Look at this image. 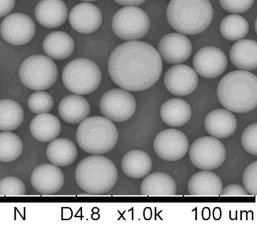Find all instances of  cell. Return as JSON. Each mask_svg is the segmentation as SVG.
<instances>
[{
    "instance_id": "cell-1",
    "label": "cell",
    "mask_w": 257,
    "mask_h": 234,
    "mask_svg": "<svg viewBox=\"0 0 257 234\" xmlns=\"http://www.w3.org/2000/svg\"><path fill=\"white\" fill-rule=\"evenodd\" d=\"M160 55L150 44L130 41L115 49L108 61V72L119 87L131 91L147 90L160 78Z\"/></svg>"
},
{
    "instance_id": "cell-2",
    "label": "cell",
    "mask_w": 257,
    "mask_h": 234,
    "mask_svg": "<svg viewBox=\"0 0 257 234\" xmlns=\"http://www.w3.org/2000/svg\"><path fill=\"white\" fill-rule=\"evenodd\" d=\"M221 104L235 113H245L257 105L256 77L246 71H235L224 76L217 88Z\"/></svg>"
},
{
    "instance_id": "cell-3",
    "label": "cell",
    "mask_w": 257,
    "mask_h": 234,
    "mask_svg": "<svg viewBox=\"0 0 257 234\" xmlns=\"http://www.w3.org/2000/svg\"><path fill=\"white\" fill-rule=\"evenodd\" d=\"M167 14L168 22L174 30L193 35L208 28L214 12L208 0H171Z\"/></svg>"
},
{
    "instance_id": "cell-4",
    "label": "cell",
    "mask_w": 257,
    "mask_h": 234,
    "mask_svg": "<svg viewBox=\"0 0 257 234\" xmlns=\"http://www.w3.org/2000/svg\"><path fill=\"white\" fill-rule=\"evenodd\" d=\"M75 178L82 191L91 194H102L110 191L116 183L117 168L106 157L90 156L77 166Z\"/></svg>"
},
{
    "instance_id": "cell-5",
    "label": "cell",
    "mask_w": 257,
    "mask_h": 234,
    "mask_svg": "<svg viewBox=\"0 0 257 234\" xmlns=\"http://www.w3.org/2000/svg\"><path fill=\"white\" fill-rule=\"evenodd\" d=\"M79 147L87 153L101 155L110 152L117 143L116 126L108 118L92 117L82 121L76 130Z\"/></svg>"
},
{
    "instance_id": "cell-6",
    "label": "cell",
    "mask_w": 257,
    "mask_h": 234,
    "mask_svg": "<svg viewBox=\"0 0 257 234\" xmlns=\"http://www.w3.org/2000/svg\"><path fill=\"white\" fill-rule=\"evenodd\" d=\"M62 78L68 90L78 95H87L99 87L102 75L99 67L93 61L77 59L64 68Z\"/></svg>"
},
{
    "instance_id": "cell-7",
    "label": "cell",
    "mask_w": 257,
    "mask_h": 234,
    "mask_svg": "<svg viewBox=\"0 0 257 234\" xmlns=\"http://www.w3.org/2000/svg\"><path fill=\"white\" fill-rule=\"evenodd\" d=\"M19 73L23 84L36 91L51 87L58 78L57 65L51 59L43 55L26 59L21 65Z\"/></svg>"
},
{
    "instance_id": "cell-8",
    "label": "cell",
    "mask_w": 257,
    "mask_h": 234,
    "mask_svg": "<svg viewBox=\"0 0 257 234\" xmlns=\"http://www.w3.org/2000/svg\"><path fill=\"white\" fill-rule=\"evenodd\" d=\"M112 28L115 34L123 40L141 39L149 31V18L140 8L125 7L114 15Z\"/></svg>"
},
{
    "instance_id": "cell-9",
    "label": "cell",
    "mask_w": 257,
    "mask_h": 234,
    "mask_svg": "<svg viewBox=\"0 0 257 234\" xmlns=\"http://www.w3.org/2000/svg\"><path fill=\"white\" fill-rule=\"evenodd\" d=\"M190 158L193 164L200 169L214 170L223 164L225 160V148L216 138L201 137L192 144Z\"/></svg>"
},
{
    "instance_id": "cell-10",
    "label": "cell",
    "mask_w": 257,
    "mask_h": 234,
    "mask_svg": "<svg viewBox=\"0 0 257 234\" xmlns=\"http://www.w3.org/2000/svg\"><path fill=\"white\" fill-rule=\"evenodd\" d=\"M136 109L137 103L134 96L120 89L107 91L100 99V112L115 122L130 119L135 114Z\"/></svg>"
},
{
    "instance_id": "cell-11",
    "label": "cell",
    "mask_w": 257,
    "mask_h": 234,
    "mask_svg": "<svg viewBox=\"0 0 257 234\" xmlns=\"http://www.w3.org/2000/svg\"><path fill=\"white\" fill-rule=\"evenodd\" d=\"M154 149L162 159L176 161L184 157L189 149L187 136L179 130L168 129L156 136Z\"/></svg>"
},
{
    "instance_id": "cell-12",
    "label": "cell",
    "mask_w": 257,
    "mask_h": 234,
    "mask_svg": "<svg viewBox=\"0 0 257 234\" xmlns=\"http://www.w3.org/2000/svg\"><path fill=\"white\" fill-rule=\"evenodd\" d=\"M1 34L7 43L14 46H23L30 42L35 34V24L25 14L10 15L3 21Z\"/></svg>"
},
{
    "instance_id": "cell-13",
    "label": "cell",
    "mask_w": 257,
    "mask_h": 234,
    "mask_svg": "<svg viewBox=\"0 0 257 234\" xmlns=\"http://www.w3.org/2000/svg\"><path fill=\"white\" fill-rule=\"evenodd\" d=\"M227 58L219 49L206 47L196 53L193 65L198 74L203 78L212 79L222 75L226 70Z\"/></svg>"
},
{
    "instance_id": "cell-14",
    "label": "cell",
    "mask_w": 257,
    "mask_h": 234,
    "mask_svg": "<svg viewBox=\"0 0 257 234\" xmlns=\"http://www.w3.org/2000/svg\"><path fill=\"white\" fill-rule=\"evenodd\" d=\"M164 84L171 94L187 96L196 90L198 77L196 72L188 65H174L165 73Z\"/></svg>"
},
{
    "instance_id": "cell-15",
    "label": "cell",
    "mask_w": 257,
    "mask_h": 234,
    "mask_svg": "<svg viewBox=\"0 0 257 234\" xmlns=\"http://www.w3.org/2000/svg\"><path fill=\"white\" fill-rule=\"evenodd\" d=\"M158 50L159 55L167 63L180 64L190 57L192 44L184 35L173 33L162 38Z\"/></svg>"
},
{
    "instance_id": "cell-16",
    "label": "cell",
    "mask_w": 257,
    "mask_h": 234,
    "mask_svg": "<svg viewBox=\"0 0 257 234\" xmlns=\"http://www.w3.org/2000/svg\"><path fill=\"white\" fill-rule=\"evenodd\" d=\"M64 177L57 165L45 164L38 166L31 175L32 186L44 195L57 193L63 187Z\"/></svg>"
},
{
    "instance_id": "cell-17",
    "label": "cell",
    "mask_w": 257,
    "mask_h": 234,
    "mask_svg": "<svg viewBox=\"0 0 257 234\" xmlns=\"http://www.w3.org/2000/svg\"><path fill=\"white\" fill-rule=\"evenodd\" d=\"M102 14L96 6L84 3L76 5L71 11L69 23L76 31L81 34H90L101 25Z\"/></svg>"
},
{
    "instance_id": "cell-18",
    "label": "cell",
    "mask_w": 257,
    "mask_h": 234,
    "mask_svg": "<svg viewBox=\"0 0 257 234\" xmlns=\"http://www.w3.org/2000/svg\"><path fill=\"white\" fill-rule=\"evenodd\" d=\"M68 10L62 0H41L35 9L38 22L47 28L63 25L67 18Z\"/></svg>"
},
{
    "instance_id": "cell-19",
    "label": "cell",
    "mask_w": 257,
    "mask_h": 234,
    "mask_svg": "<svg viewBox=\"0 0 257 234\" xmlns=\"http://www.w3.org/2000/svg\"><path fill=\"white\" fill-rule=\"evenodd\" d=\"M237 120L232 113L223 109L212 111L206 116L205 127L209 135L216 138L230 137L237 128Z\"/></svg>"
},
{
    "instance_id": "cell-20",
    "label": "cell",
    "mask_w": 257,
    "mask_h": 234,
    "mask_svg": "<svg viewBox=\"0 0 257 234\" xmlns=\"http://www.w3.org/2000/svg\"><path fill=\"white\" fill-rule=\"evenodd\" d=\"M189 193L193 195L217 196L222 192L223 183L216 174L209 170L199 171L188 182Z\"/></svg>"
},
{
    "instance_id": "cell-21",
    "label": "cell",
    "mask_w": 257,
    "mask_h": 234,
    "mask_svg": "<svg viewBox=\"0 0 257 234\" xmlns=\"http://www.w3.org/2000/svg\"><path fill=\"white\" fill-rule=\"evenodd\" d=\"M58 111L62 119L66 122L78 124L89 115L90 106L83 97L70 95L61 100Z\"/></svg>"
},
{
    "instance_id": "cell-22",
    "label": "cell",
    "mask_w": 257,
    "mask_h": 234,
    "mask_svg": "<svg viewBox=\"0 0 257 234\" xmlns=\"http://www.w3.org/2000/svg\"><path fill=\"white\" fill-rule=\"evenodd\" d=\"M30 130L32 135L37 140L46 143L58 137L61 125L60 120L55 115L40 114L32 120Z\"/></svg>"
},
{
    "instance_id": "cell-23",
    "label": "cell",
    "mask_w": 257,
    "mask_h": 234,
    "mask_svg": "<svg viewBox=\"0 0 257 234\" xmlns=\"http://www.w3.org/2000/svg\"><path fill=\"white\" fill-rule=\"evenodd\" d=\"M75 44L69 35L63 32H54L46 37L43 42L44 52L50 58L63 60L72 55Z\"/></svg>"
},
{
    "instance_id": "cell-24",
    "label": "cell",
    "mask_w": 257,
    "mask_h": 234,
    "mask_svg": "<svg viewBox=\"0 0 257 234\" xmlns=\"http://www.w3.org/2000/svg\"><path fill=\"white\" fill-rule=\"evenodd\" d=\"M122 170L126 176L140 179L147 175L152 168L150 156L143 150H134L126 153L121 162Z\"/></svg>"
},
{
    "instance_id": "cell-25",
    "label": "cell",
    "mask_w": 257,
    "mask_h": 234,
    "mask_svg": "<svg viewBox=\"0 0 257 234\" xmlns=\"http://www.w3.org/2000/svg\"><path fill=\"white\" fill-rule=\"evenodd\" d=\"M176 185L172 177L164 173L149 174L142 182L141 194L144 195L170 196L176 193Z\"/></svg>"
},
{
    "instance_id": "cell-26",
    "label": "cell",
    "mask_w": 257,
    "mask_h": 234,
    "mask_svg": "<svg viewBox=\"0 0 257 234\" xmlns=\"http://www.w3.org/2000/svg\"><path fill=\"white\" fill-rule=\"evenodd\" d=\"M230 59L238 69L253 70L256 68V43L251 40H240L232 46Z\"/></svg>"
},
{
    "instance_id": "cell-27",
    "label": "cell",
    "mask_w": 257,
    "mask_h": 234,
    "mask_svg": "<svg viewBox=\"0 0 257 234\" xmlns=\"http://www.w3.org/2000/svg\"><path fill=\"white\" fill-rule=\"evenodd\" d=\"M162 119L172 127L185 125L190 120L191 109L190 105L181 99H172L164 103L161 109Z\"/></svg>"
},
{
    "instance_id": "cell-28",
    "label": "cell",
    "mask_w": 257,
    "mask_h": 234,
    "mask_svg": "<svg viewBox=\"0 0 257 234\" xmlns=\"http://www.w3.org/2000/svg\"><path fill=\"white\" fill-rule=\"evenodd\" d=\"M46 155L53 164L66 167L75 161L78 150L72 141L66 138H58L49 144Z\"/></svg>"
},
{
    "instance_id": "cell-29",
    "label": "cell",
    "mask_w": 257,
    "mask_h": 234,
    "mask_svg": "<svg viewBox=\"0 0 257 234\" xmlns=\"http://www.w3.org/2000/svg\"><path fill=\"white\" fill-rule=\"evenodd\" d=\"M24 120V112L19 103L12 100H0V130L19 128Z\"/></svg>"
},
{
    "instance_id": "cell-30",
    "label": "cell",
    "mask_w": 257,
    "mask_h": 234,
    "mask_svg": "<svg viewBox=\"0 0 257 234\" xmlns=\"http://www.w3.org/2000/svg\"><path fill=\"white\" fill-rule=\"evenodd\" d=\"M220 31L226 39L235 41L246 36L249 31V25L243 17L230 15L224 18L221 22Z\"/></svg>"
},
{
    "instance_id": "cell-31",
    "label": "cell",
    "mask_w": 257,
    "mask_h": 234,
    "mask_svg": "<svg viewBox=\"0 0 257 234\" xmlns=\"http://www.w3.org/2000/svg\"><path fill=\"white\" fill-rule=\"evenodd\" d=\"M21 139L10 132L0 133V161L9 162L19 158L23 152Z\"/></svg>"
},
{
    "instance_id": "cell-32",
    "label": "cell",
    "mask_w": 257,
    "mask_h": 234,
    "mask_svg": "<svg viewBox=\"0 0 257 234\" xmlns=\"http://www.w3.org/2000/svg\"><path fill=\"white\" fill-rule=\"evenodd\" d=\"M54 106V100L48 93L38 91L32 94L28 100V106L35 114H43L49 112Z\"/></svg>"
},
{
    "instance_id": "cell-33",
    "label": "cell",
    "mask_w": 257,
    "mask_h": 234,
    "mask_svg": "<svg viewBox=\"0 0 257 234\" xmlns=\"http://www.w3.org/2000/svg\"><path fill=\"white\" fill-rule=\"evenodd\" d=\"M25 193V185L17 177H7L0 180V195H23Z\"/></svg>"
},
{
    "instance_id": "cell-34",
    "label": "cell",
    "mask_w": 257,
    "mask_h": 234,
    "mask_svg": "<svg viewBox=\"0 0 257 234\" xmlns=\"http://www.w3.org/2000/svg\"><path fill=\"white\" fill-rule=\"evenodd\" d=\"M241 142L245 150L254 156L257 155V124L248 126L241 135Z\"/></svg>"
},
{
    "instance_id": "cell-35",
    "label": "cell",
    "mask_w": 257,
    "mask_h": 234,
    "mask_svg": "<svg viewBox=\"0 0 257 234\" xmlns=\"http://www.w3.org/2000/svg\"><path fill=\"white\" fill-rule=\"evenodd\" d=\"M257 162L254 161L248 166L243 174L244 188L250 195L257 194Z\"/></svg>"
},
{
    "instance_id": "cell-36",
    "label": "cell",
    "mask_w": 257,
    "mask_h": 234,
    "mask_svg": "<svg viewBox=\"0 0 257 234\" xmlns=\"http://www.w3.org/2000/svg\"><path fill=\"white\" fill-rule=\"evenodd\" d=\"M221 7L228 13L241 14L250 10L254 0H219Z\"/></svg>"
},
{
    "instance_id": "cell-37",
    "label": "cell",
    "mask_w": 257,
    "mask_h": 234,
    "mask_svg": "<svg viewBox=\"0 0 257 234\" xmlns=\"http://www.w3.org/2000/svg\"><path fill=\"white\" fill-rule=\"evenodd\" d=\"M221 196H249V194L243 186L232 184L223 189Z\"/></svg>"
},
{
    "instance_id": "cell-38",
    "label": "cell",
    "mask_w": 257,
    "mask_h": 234,
    "mask_svg": "<svg viewBox=\"0 0 257 234\" xmlns=\"http://www.w3.org/2000/svg\"><path fill=\"white\" fill-rule=\"evenodd\" d=\"M16 0H0V17H4L14 10Z\"/></svg>"
},
{
    "instance_id": "cell-39",
    "label": "cell",
    "mask_w": 257,
    "mask_h": 234,
    "mask_svg": "<svg viewBox=\"0 0 257 234\" xmlns=\"http://www.w3.org/2000/svg\"><path fill=\"white\" fill-rule=\"evenodd\" d=\"M146 0H114L120 6H140L143 4Z\"/></svg>"
},
{
    "instance_id": "cell-40",
    "label": "cell",
    "mask_w": 257,
    "mask_h": 234,
    "mask_svg": "<svg viewBox=\"0 0 257 234\" xmlns=\"http://www.w3.org/2000/svg\"><path fill=\"white\" fill-rule=\"evenodd\" d=\"M81 1H83V2H94V1H96V0H81Z\"/></svg>"
}]
</instances>
